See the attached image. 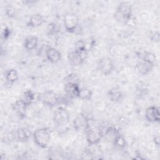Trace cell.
I'll list each match as a JSON object with an SVG mask.
<instances>
[{"instance_id":"1","label":"cell","mask_w":160,"mask_h":160,"mask_svg":"<svg viewBox=\"0 0 160 160\" xmlns=\"http://www.w3.org/2000/svg\"><path fill=\"white\" fill-rule=\"evenodd\" d=\"M114 18L119 22L128 24L132 18L131 6L126 2H121L116 8Z\"/></svg>"},{"instance_id":"2","label":"cell","mask_w":160,"mask_h":160,"mask_svg":"<svg viewBox=\"0 0 160 160\" xmlns=\"http://www.w3.org/2000/svg\"><path fill=\"white\" fill-rule=\"evenodd\" d=\"M34 142L40 148H48L51 141V131L49 128H42L36 130L32 134Z\"/></svg>"},{"instance_id":"3","label":"cell","mask_w":160,"mask_h":160,"mask_svg":"<svg viewBox=\"0 0 160 160\" xmlns=\"http://www.w3.org/2000/svg\"><path fill=\"white\" fill-rule=\"evenodd\" d=\"M86 134V139L89 146L98 144L102 139L98 131V125H96L93 120L90 118L88 126L84 131Z\"/></svg>"},{"instance_id":"4","label":"cell","mask_w":160,"mask_h":160,"mask_svg":"<svg viewBox=\"0 0 160 160\" xmlns=\"http://www.w3.org/2000/svg\"><path fill=\"white\" fill-rule=\"evenodd\" d=\"M40 100L45 106L53 108L58 105L59 95L52 90H46L40 95Z\"/></svg>"},{"instance_id":"5","label":"cell","mask_w":160,"mask_h":160,"mask_svg":"<svg viewBox=\"0 0 160 160\" xmlns=\"http://www.w3.org/2000/svg\"><path fill=\"white\" fill-rule=\"evenodd\" d=\"M79 17L73 12L66 13L64 16V24L66 30L70 33L75 32L79 26Z\"/></svg>"},{"instance_id":"6","label":"cell","mask_w":160,"mask_h":160,"mask_svg":"<svg viewBox=\"0 0 160 160\" xmlns=\"http://www.w3.org/2000/svg\"><path fill=\"white\" fill-rule=\"evenodd\" d=\"M98 69L103 75L109 76L114 69V62L109 57H102L98 61Z\"/></svg>"},{"instance_id":"7","label":"cell","mask_w":160,"mask_h":160,"mask_svg":"<svg viewBox=\"0 0 160 160\" xmlns=\"http://www.w3.org/2000/svg\"><path fill=\"white\" fill-rule=\"evenodd\" d=\"M70 114L65 108L59 107L54 112L53 121L58 126H65L69 122Z\"/></svg>"},{"instance_id":"8","label":"cell","mask_w":160,"mask_h":160,"mask_svg":"<svg viewBox=\"0 0 160 160\" xmlns=\"http://www.w3.org/2000/svg\"><path fill=\"white\" fill-rule=\"evenodd\" d=\"M88 56V51L78 52L76 50L70 51L68 54V59L72 66H78L82 64Z\"/></svg>"},{"instance_id":"9","label":"cell","mask_w":160,"mask_h":160,"mask_svg":"<svg viewBox=\"0 0 160 160\" xmlns=\"http://www.w3.org/2000/svg\"><path fill=\"white\" fill-rule=\"evenodd\" d=\"M28 106L21 99L16 101L12 104V109L14 114L20 119H24L26 116L27 108Z\"/></svg>"},{"instance_id":"10","label":"cell","mask_w":160,"mask_h":160,"mask_svg":"<svg viewBox=\"0 0 160 160\" xmlns=\"http://www.w3.org/2000/svg\"><path fill=\"white\" fill-rule=\"evenodd\" d=\"M90 118L84 113L79 114L73 121L74 128L77 131H85Z\"/></svg>"},{"instance_id":"11","label":"cell","mask_w":160,"mask_h":160,"mask_svg":"<svg viewBox=\"0 0 160 160\" xmlns=\"http://www.w3.org/2000/svg\"><path fill=\"white\" fill-rule=\"evenodd\" d=\"M145 118L149 122H159L160 112L159 108L155 106L148 107L145 111Z\"/></svg>"},{"instance_id":"12","label":"cell","mask_w":160,"mask_h":160,"mask_svg":"<svg viewBox=\"0 0 160 160\" xmlns=\"http://www.w3.org/2000/svg\"><path fill=\"white\" fill-rule=\"evenodd\" d=\"M80 87L79 84L76 83H64V91L65 95L70 99H74L78 98Z\"/></svg>"},{"instance_id":"13","label":"cell","mask_w":160,"mask_h":160,"mask_svg":"<svg viewBox=\"0 0 160 160\" xmlns=\"http://www.w3.org/2000/svg\"><path fill=\"white\" fill-rule=\"evenodd\" d=\"M108 96L111 101L113 102H119L122 99L123 92L120 88L115 86L108 90Z\"/></svg>"},{"instance_id":"14","label":"cell","mask_w":160,"mask_h":160,"mask_svg":"<svg viewBox=\"0 0 160 160\" xmlns=\"http://www.w3.org/2000/svg\"><path fill=\"white\" fill-rule=\"evenodd\" d=\"M46 57L51 63H57L61 59V53L56 48L49 47L46 50Z\"/></svg>"},{"instance_id":"15","label":"cell","mask_w":160,"mask_h":160,"mask_svg":"<svg viewBox=\"0 0 160 160\" xmlns=\"http://www.w3.org/2000/svg\"><path fill=\"white\" fill-rule=\"evenodd\" d=\"M32 136L31 131L28 128H18L16 132L17 139L22 142H28Z\"/></svg>"},{"instance_id":"16","label":"cell","mask_w":160,"mask_h":160,"mask_svg":"<svg viewBox=\"0 0 160 160\" xmlns=\"http://www.w3.org/2000/svg\"><path fill=\"white\" fill-rule=\"evenodd\" d=\"M45 21L46 18L43 15L39 13H36L32 14L30 17L26 24L28 27L36 28L41 26L42 24L45 22Z\"/></svg>"},{"instance_id":"17","label":"cell","mask_w":160,"mask_h":160,"mask_svg":"<svg viewBox=\"0 0 160 160\" xmlns=\"http://www.w3.org/2000/svg\"><path fill=\"white\" fill-rule=\"evenodd\" d=\"M154 66H155L141 60L136 64V68L140 74L144 76L149 74L153 70Z\"/></svg>"},{"instance_id":"18","label":"cell","mask_w":160,"mask_h":160,"mask_svg":"<svg viewBox=\"0 0 160 160\" xmlns=\"http://www.w3.org/2000/svg\"><path fill=\"white\" fill-rule=\"evenodd\" d=\"M138 56L141 59V60L144 61L152 65H156V56L153 52L148 51H144L142 52H140V54L138 55Z\"/></svg>"},{"instance_id":"19","label":"cell","mask_w":160,"mask_h":160,"mask_svg":"<svg viewBox=\"0 0 160 160\" xmlns=\"http://www.w3.org/2000/svg\"><path fill=\"white\" fill-rule=\"evenodd\" d=\"M39 38L36 36H29L24 39V47L27 50H32L38 44Z\"/></svg>"},{"instance_id":"20","label":"cell","mask_w":160,"mask_h":160,"mask_svg":"<svg viewBox=\"0 0 160 160\" xmlns=\"http://www.w3.org/2000/svg\"><path fill=\"white\" fill-rule=\"evenodd\" d=\"M4 78L8 84L12 85L19 79V74L16 69H8L4 72Z\"/></svg>"},{"instance_id":"21","label":"cell","mask_w":160,"mask_h":160,"mask_svg":"<svg viewBox=\"0 0 160 160\" xmlns=\"http://www.w3.org/2000/svg\"><path fill=\"white\" fill-rule=\"evenodd\" d=\"M21 99L29 106L35 102L36 95L32 90L28 89L23 93Z\"/></svg>"},{"instance_id":"22","label":"cell","mask_w":160,"mask_h":160,"mask_svg":"<svg viewBox=\"0 0 160 160\" xmlns=\"http://www.w3.org/2000/svg\"><path fill=\"white\" fill-rule=\"evenodd\" d=\"M135 93L137 98L139 99H142V98H146L148 96L149 93V90L145 84L142 82H139L136 86Z\"/></svg>"},{"instance_id":"23","label":"cell","mask_w":160,"mask_h":160,"mask_svg":"<svg viewBox=\"0 0 160 160\" xmlns=\"http://www.w3.org/2000/svg\"><path fill=\"white\" fill-rule=\"evenodd\" d=\"M92 90L88 88H80L78 98L82 100L90 101L92 97Z\"/></svg>"},{"instance_id":"24","label":"cell","mask_w":160,"mask_h":160,"mask_svg":"<svg viewBox=\"0 0 160 160\" xmlns=\"http://www.w3.org/2000/svg\"><path fill=\"white\" fill-rule=\"evenodd\" d=\"M112 142L116 147H118L119 148H124L126 144L124 136L120 133H118L115 136V137L112 139Z\"/></svg>"},{"instance_id":"25","label":"cell","mask_w":160,"mask_h":160,"mask_svg":"<svg viewBox=\"0 0 160 160\" xmlns=\"http://www.w3.org/2000/svg\"><path fill=\"white\" fill-rule=\"evenodd\" d=\"M47 34L50 36H54L58 34L59 31L58 25L55 22H50L47 26Z\"/></svg>"},{"instance_id":"26","label":"cell","mask_w":160,"mask_h":160,"mask_svg":"<svg viewBox=\"0 0 160 160\" xmlns=\"http://www.w3.org/2000/svg\"><path fill=\"white\" fill-rule=\"evenodd\" d=\"M64 83H76L79 84V78L77 74L71 72L68 74L64 78Z\"/></svg>"},{"instance_id":"27","label":"cell","mask_w":160,"mask_h":160,"mask_svg":"<svg viewBox=\"0 0 160 160\" xmlns=\"http://www.w3.org/2000/svg\"><path fill=\"white\" fill-rule=\"evenodd\" d=\"M74 50H76L78 52L86 51L87 49H86V45L85 42L82 40H78L75 44Z\"/></svg>"},{"instance_id":"28","label":"cell","mask_w":160,"mask_h":160,"mask_svg":"<svg viewBox=\"0 0 160 160\" xmlns=\"http://www.w3.org/2000/svg\"><path fill=\"white\" fill-rule=\"evenodd\" d=\"M5 14L8 18H13L16 16V10L12 6H8L5 9Z\"/></svg>"},{"instance_id":"29","label":"cell","mask_w":160,"mask_h":160,"mask_svg":"<svg viewBox=\"0 0 160 160\" xmlns=\"http://www.w3.org/2000/svg\"><path fill=\"white\" fill-rule=\"evenodd\" d=\"M92 154L91 152V151L88 149H86L81 154V159H93L92 157Z\"/></svg>"},{"instance_id":"30","label":"cell","mask_w":160,"mask_h":160,"mask_svg":"<svg viewBox=\"0 0 160 160\" xmlns=\"http://www.w3.org/2000/svg\"><path fill=\"white\" fill-rule=\"evenodd\" d=\"M11 33H12L11 29L10 28H9L8 27H6L2 32V38L4 40L8 39L11 35Z\"/></svg>"},{"instance_id":"31","label":"cell","mask_w":160,"mask_h":160,"mask_svg":"<svg viewBox=\"0 0 160 160\" xmlns=\"http://www.w3.org/2000/svg\"><path fill=\"white\" fill-rule=\"evenodd\" d=\"M151 41H153V42H159V39H160V34L158 31H156L154 32L151 37Z\"/></svg>"},{"instance_id":"32","label":"cell","mask_w":160,"mask_h":160,"mask_svg":"<svg viewBox=\"0 0 160 160\" xmlns=\"http://www.w3.org/2000/svg\"><path fill=\"white\" fill-rule=\"evenodd\" d=\"M128 119H127L126 118L124 117H121L119 118V119L118 120V121L119 122V124H123L124 126H125V124H128V122H126V121H128Z\"/></svg>"},{"instance_id":"33","label":"cell","mask_w":160,"mask_h":160,"mask_svg":"<svg viewBox=\"0 0 160 160\" xmlns=\"http://www.w3.org/2000/svg\"><path fill=\"white\" fill-rule=\"evenodd\" d=\"M153 140H154V144L156 146H158L159 145V135H157V136H154V138H153Z\"/></svg>"}]
</instances>
